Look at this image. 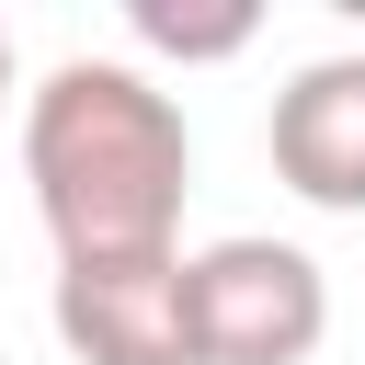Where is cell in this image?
Returning a JSON list of instances; mask_svg holds the SVG:
<instances>
[{
  "label": "cell",
  "instance_id": "obj_5",
  "mask_svg": "<svg viewBox=\"0 0 365 365\" xmlns=\"http://www.w3.org/2000/svg\"><path fill=\"white\" fill-rule=\"evenodd\" d=\"M125 23H137V46H160V57H240V46H251V11H171V0H137Z\"/></svg>",
  "mask_w": 365,
  "mask_h": 365
},
{
  "label": "cell",
  "instance_id": "obj_1",
  "mask_svg": "<svg viewBox=\"0 0 365 365\" xmlns=\"http://www.w3.org/2000/svg\"><path fill=\"white\" fill-rule=\"evenodd\" d=\"M23 182L57 262H148V251H182L194 125L148 68L57 57L23 91Z\"/></svg>",
  "mask_w": 365,
  "mask_h": 365
},
{
  "label": "cell",
  "instance_id": "obj_3",
  "mask_svg": "<svg viewBox=\"0 0 365 365\" xmlns=\"http://www.w3.org/2000/svg\"><path fill=\"white\" fill-rule=\"evenodd\" d=\"M46 319H57V342L80 365H194L182 251H148V262H57Z\"/></svg>",
  "mask_w": 365,
  "mask_h": 365
},
{
  "label": "cell",
  "instance_id": "obj_4",
  "mask_svg": "<svg viewBox=\"0 0 365 365\" xmlns=\"http://www.w3.org/2000/svg\"><path fill=\"white\" fill-rule=\"evenodd\" d=\"M274 182L319 217H365V57H308L274 91Z\"/></svg>",
  "mask_w": 365,
  "mask_h": 365
},
{
  "label": "cell",
  "instance_id": "obj_6",
  "mask_svg": "<svg viewBox=\"0 0 365 365\" xmlns=\"http://www.w3.org/2000/svg\"><path fill=\"white\" fill-rule=\"evenodd\" d=\"M0 103H11V23H0Z\"/></svg>",
  "mask_w": 365,
  "mask_h": 365
},
{
  "label": "cell",
  "instance_id": "obj_2",
  "mask_svg": "<svg viewBox=\"0 0 365 365\" xmlns=\"http://www.w3.org/2000/svg\"><path fill=\"white\" fill-rule=\"evenodd\" d=\"M182 331L194 365H308L331 331V274L297 240H205L182 251Z\"/></svg>",
  "mask_w": 365,
  "mask_h": 365
}]
</instances>
